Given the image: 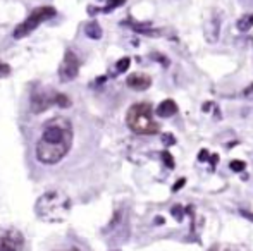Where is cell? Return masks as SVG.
<instances>
[{
    "mask_svg": "<svg viewBox=\"0 0 253 251\" xmlns=\"http://www.w3.org/2000/svg\"><path fill=\"white\" fill-rule=\"evenodd\" d=\"M198 160H200V162L209 160V150H200V153H198Z\"/></svg>",
    "mask_w": 253,
    "mask_h": 251,
    "instance_id": "cell-23",
    "label": "cell"
},
{
    "mask_svg": "<svg viewBox=\"0 0 253 251\" xmlns=\"http://www.w3.org/2000/svg\"><path fill=\"white\" fill-rule=\"evenodd\" d=\"M126 124H128V128L131 129L133 133L143 135V136L157 135L158 129H160L154 119L152 105L147 102H139L129 107L128 114H126Z\"/></svg>",
    "mask_w": 253,
    "mask_h": 251,
    "instance_id": "cell-3",
    "label": "cell"
},
{
    "mask_svg": "<svg viewBox=\"0 0 253 251\" xmlns=\"http://www.w3.org/2000/svg\"><path fill=\"white\" fill-rule=\"evenodd\" d=\"M155 112H157V116L162 117V119L173 117V116H176V114H177V103L174 102V100L167 98V100H164V102L158 103V107H157V110H155Z\"/></svg>",
    "mask_w": 253,
    "mask_h": 251,
    "instance_id": "cell-9",
    "label": "cell"
},
{
    "mask_svg": "<svg viewBox=\"0 0 253 251\" xmlns=\"http://www.w3.org/2000/svg\"><path fill=\"white\" fill-rule=\"evenodd\" d=\"M171 213H173V217H176L177 222H181V220L184 218V210L181 205H174V207L171 208Z\"/></svg>",
    "mask_w": 253,
    "mask_h": 251,
    "instance_id": "cell-17",
    "label": "cell"
},
{
    "mask_svg": "<svg viewBox=\"0 0 253 251\" xmlns=\"http://www.w3.org/2000/svg\"><path fill=\"white\" fill-rule=\"evenodd\" d=\"M57 16V11H55L52 5H43V7H38L35 9L33 12H31L28 18L24 19V21L21 22V24L16 26L14 33H12V37L16 38V40H21V38H26L28 35H31L35 31V29L38 28L40 24H43L45 21H48V19L55 18Z\"/></svg>",
    "mask_w": 253,
    "mask_h": 251,
    "instance_id": "cell-4",
    "label": "cell"
},
{
    "mask_svg": "<svg viewBox=\"0 0 253 251\" xmlns=\"http://www.w3.org/2000/svg\"><path fill=\"white\" fill-rule=\"evenodd\" d=\"M105 2H107V7L100 9V12H110V11H114V9L121 7V5L126 2V0H105Z\"/></svg>",
    "mask_w": 253,
    "mask_h": 251,
    "instance_id": "cell-15",
    "label": "cell"
},
{
    "mask_svg": "<svg viewBox=\"0 0 253 251\" xmlns=\"http://www.w3.org/2000/svg\"><path fill=\"white\" fill-rule=\"evenodd\" d=\"M155 224H157V226L160 224L162 226V224H164V217H155Z\"/></svg>",
    "mask_w": 253,
    "mask_h": 251,
    "instance_id": "cell-26",
    "label": "cell"
},
{
    "mask_svg": "<svg viewBox=\"0 0 253 251\" xmlns=\"http://www.w3.org/2000/svg\"><path fill=\"white\" fill-rule=\"evenodd\" d=\"M55 95L54 91H35L31 97V112L40 114L45 112L48 107L55 105Z\"/></svg>",
    "mask_w": 253,
    "mask_h": 251,
    "instance_id": "cell-6",
    "label": "cell"
},
{
    "mask_svg": "<svg viewBox=\"0 0 253 251\" xmlns=\"http://www.w3.org/2000/svg\"><path fill=\"white\" fill-rule=\"evenodd\" d=\"M243 97H245V98H248V100H253V83L250 84L248 88H245V90H243Z\"/></svg>",
    "mask_w": 253,
    "mask_h": 251,
    "instance_id": "cell-21",
    "label": "cell"
},
{
    "mask_svg": "<svg viewBox=\"0 0 253 251\" xmlns=\"http://www.w3.org/2000/svg\"><path fill=\"white\" fill-rule=\"evenodd\" d=\"M229 167H231V171H234V172H243L246 169V164L243 160H231Z\"/></svg>",
    "mask_w": 253,
    "mask_h": 251,
    "instance_id": "cell-18",
    "label": "cell"
},
{
    "mask_svg": "<svg viewBox=\"0 0 253 251\" xmlns=\"http://www.w3.org/2000/svg\"><path fill=\"white\" fill-rule=\"evenodd\" d=\"M126 84H128V88H131L135 91H145L152 86V77L143 73H133L128 76Z\"/></svg>",
    "mask_w": 253,
    "mask_h": 251,
    "instance_id": "cell-7",
    "label": "cell"
},
{
    "mask_svg": "<svg viewBox=\"0 0 253 251\" xmlns=\"http://www.w3.org/2000/svg\"><path fill=\"white\" fill-rule=\"evenodd\" d=\"M129 66H131V58L129 57H122L117 60V64H116V73L121 74V73H126V71L129 69Z\"/></svg>",
    "mask_w": 253,
    "mask_h": 251,
    "instance_id": "cell-13",
    "label": "cell"
},
{
    "mask_svg": "<svg viewBox=\"0 0 253 251\" xmlns=\"http://www.w3.org/2000/svg\"><path fill=\"white\" fill-rule=\"evenodd\" d=\"M239 213H241L245 218H248L250 222H253V213H252V212H248V210H239Z\"/></svg>",
    "mask_w": 253,
    "mask_h": 251,
    "instance_id": "cell-25",
    "label": "cell"
},
{
    "mask_svg": "<svg viewBox=\"0 0 253 251\" xmlns=\"http://www.w3.org/2000/svg\"><path fill=\"white\" fill-rule=\"evenodd\" d=\"M22 246V236L19 232H5L0 239V251H19Z\"/></svg>",
    "mask_w": 253,
    "mask_h": 251,
    "instance_id": "cell-8",
    "label": "cell"
},
{
    "mask_svg": "<svg viewBox=\"0 0 253 251\" xmlns=\"http://www.w3.org/2000/svg\"><path fill=\"white\" fill-rule=\"evenodd\" d=\"M81 69V58L78 57V54L71 48H67L64 58L59 66V79L62 83H69V81L76 79Z\"/></svg>",
    "mask_w": 253,
    "mask_h": 251,
    "instance_id": "cell-5",
    "label": "cell"
},
{
    "mask_svg": "<svg viewBox=\"0 0 253 251\" xmlns=\"http://www.w3.org/2000/svg\"><path fill=\"white\" fill-rule=\"evenodd\" d=\"M55 105L67 109V107H71V98L67 95H64V93H57L55 95Z\"/></svg>",
    "mask_w": 253,
    "mask_h": 251,
    "instance_id": "cell-14",
    "label": "cell"
},
{
    "mask_svg": "<svg viewBox=\"0 0 253 251\" xmlns=\"http://www.w3.org/2000/svg\"><path fill=\"white\" fill-rule=\"evenodd\" d=\"M73 201L66 193L60 191H47L35 203V213L45 222H64L71 213Z\"/></svg>",
    "mask_w": 253,
    "mask_h": 251,
    "instance_id": "cell-2",
    "label": "cell"
},
{
    "mask_svg": "<svg viewBox=\"0 0 253 251\" xmlns=\"http://www.w3.org/2000/svg\"><path fill=\"white\" fill-rule=\"evenodd\" d=\"M73 124L66 117L47 120L37 143V160L43 165H55L69 153L73 146Z\"/></svg>",
    "mask_w": 253,
    "mask_h": 251,
    "instance_id": "cell-1",
    "label": "cell"
},
{
    "mask_svg": "<svg viewBox=\"0 0 253 251\" xmlns=\"http://www.w3.org/2000/svg\"><path fill=\"white\" fill-rule=\"evenodd\" d=\"M84 33L92 40H100L102 38V28H100L98 21H90L84 24Z\"/></svg>",
    "mask_w": 253,
    "mask_h": 251,
    "instance_id": "cell-10",
    "label": "cell"
},
{
    "mask_svg": "<svg viewBox=\"0 0 253 251\" xmlns=\"http://www.w3.org/2000/svg\"><path fill=\"white\" fill-rule=\"evenodd\" d=\"M209 251H239L234 244H229V243H215L209 248Z\"/></svg>",
    "mask_w": 253,
    "mask_h": 251,
    "instance_id": "cell-12",
    "label": "cell"
},
{
    "mask_svg": "<svg viewBox=\"0 0 253 251\" xmlns=\"http://www.w3.org/2000/svg\"><path fill=\"white\" fill-rule=\"evenodd\" d=\"M184 184H186V179H184V177H181L179 181H177L176 184L173 186V193H177V191H179V190H181V188H183Z\"/></svg>",
    "mask_w": 253,
    "mask_h": 251,
    "instance_id": "cell-22",
    "label": "cell"
},
{
    "mask_svg": "<svg viewBox=\"0 0 253 251\" xmlns=\"http://www.w3.org/2000/svg\"><path fill=\"white\" fill-rule=\"evenodd\" d=\"M162 143H164L165 146L176 145V138H174L171 133H165V135H162Z\"/></svg>",
    "mask_w": 253,
    "mask_h": 251,
    "instance_id": "cell-19",
    "label": "cell"
},
{
    "mask_svg": "<svg viewBox=\"0 0 253 251\" xmlns=\"http://www.w3.org/2000/svg\"><path fill=\"white\" fill-rule=\"evenodd\" d=\"M71 251H79V250H76V248H73V250H71Z\"/></svg>",
    "mask_w": 253,
    "mask_h": 251,
    "instance_id": "cell-27",
    "label": "cell"
},
{
    "mask_svg": "<svg viewBox=\"0 0 253 251\" xmlns=\"http://www.w3.org/2000/svg\"><path fill=\"white\" fill-rule=\"evenodd\" d=\"M236 26H238L239 31H250V29L253 28V14H245L241 16V18L238 19V22H236Z\"/></svg>",
    "mask_w": 253,
    "mask_h": 251,
    "instance_id": "cell-11",
    "label": "cell"
},
{
    "mask_svg": "<svg viewBox=\"0 0 253 251\" xmlns=\"http://www.w3.org/2000/svg\"><path fill=\"white\" fill-rule=\"evenodd\" d=\"M160 158H162V162L165 164V167L167 169H174L176 167V162H174V156L171 155L169 152H162L160 153Z\"/></svg>",
    "mask_w": 253,
    "mask_h": 251,
    "instance_id": "cell-16",
    "label": "cell"
},
{
    "mask_svg": "<svg viewBox=\"0 0 253 251\" xmlns=\"http://www.w3.org/2000/svg\"><path fill=\"white\" fill-rule=\"evenodd\" d=\"M11 74V66L0 60V77H7Z\"/></svg>",
    "mask_w": 253,
    "mask_h": 251,
    "instance_id": "cell-20",
    "label": "cell"
},
{
    "mask_svg": "<svg viewBox=\"0 0 253 251\" xmlns=\"http://www.w3.org/2000/svg\"><path fill=\"white\" fill-rule=\"evenodd\" d=\"M209 162H210V167L212 169H215V165L219 164V155H212V156H209Z\"/></svg>",
    "mask_w": 253,
    "mask_h": 251,
    "instance_id": "cell-24",
    "label": "cell"
}]
</instances>
